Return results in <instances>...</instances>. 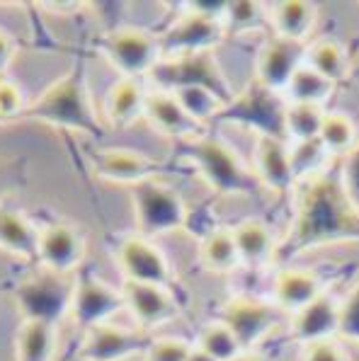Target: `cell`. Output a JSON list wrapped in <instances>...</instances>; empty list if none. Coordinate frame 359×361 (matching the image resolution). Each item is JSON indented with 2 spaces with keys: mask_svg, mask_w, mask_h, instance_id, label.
Masks as SVG:
<instances>
[{
  "mask_svg": "<svg viewBox=\"0 0 359 361\" xmlns=\"http://www.w3.org/2000/svg\"><path fill=\"white\" fill-rule=\"evenodd\" d=\"M117 264L124 276V281H134V284H151L163 286L175 291V276L173 267H170L168 257L163 255L156 243L148 240L143 235H129L119 243L117 247Z\"/></svg>",
  "mask_w": 359,
  "mask_h": 361,
  "instance_id": "obj_11",
  "label": "cell"
},
{
  "mask_svg": "<svg viewBox=\"0 0 359 361\" xmlns=\"http://www.w3.org/2000/svg\"><path fill=\"white\" fill-rule=\"evenodd\" d=\"M226 35H252L269 27V10L262 3H229L226 10Z\"/></svg>",
  "mask_w": 359,
  "mask_h": 361,
  "instance_id": "obj_32",
  "label": "cell"
},
{
  "mask_svg": "<svg viewBox=\"0 0 359 361\" xmlns=\"http://www.w3.org/2000/svg\"><path fill=\"white\" fill-rule=\"evenodd\" d=\"M255 175L267 192L286 197L296 190L289 160V143L279 138H255Z\"/></svg>",
  "mask_w": 359,
  "mask_h": 361,
  "instance_id": "obj_20",
  "label": "cell"
},
{
  "mask_svg": "<svg viewBox=\"0 0 359 361\" xmlns=\"http://www.w3.org/2000/svg\"><path fill=\"white\" fill-rule=\"evenodd\" d=\"M219 124H236L252 131L255 138H286V99L260 80H250L221 109Z\"/></svg>",
  "mask_w": 359,
  "mask_h": 361,
  "instance_id": "obj_4",
  "label": "cell"
},
{
  "mask_svg": "<svg viewBox=\"0 0 359 361\" xmlns=\"http://www.w3.org/2000/svg\"><path fill=\"white\" fill-rule=\"evenodd\" d=\"M335 243H359V211L342 192L338 168H330L299 187L294 219L279 240L274 264L284 269L301 255Z\"/></svg>",
  "mask_w": 359,
  "mask_h": 361,
  "instance_id": "obj_1",
  "label": "cell"
},
{
  "mask_svg": "<svg viewBox=\"0 0 359 361\" xmlns=\"http://www.w3.org/2000/svg\"><path fill=\"white\" fill-rule=\"evenodd\" d=\"M306 49L308 44L303 42H291V39H281L277 35L269 37L257 51L255 80L284 95L291 78L306 63Z\"/></svg>",
  "mask_w": 359,
  "mask_h": 361,
  "instance_id": "obj_14",
  "label": "cell"
},
{
  "mask_svg": "<svg viewBox=\"0 0 359 361\" xmlns=\"http://www.w3.org/2000/svg\"><path fill=\"white\" fill-rule=\"evenodd\" d=\"M226 39V25L219 20H209L182 5V15L163 35H158L163 59L187 56V54L214 51Z\"/></svg>",
  "mask_w": 359,
  "mask_h": 361,
  "instance_id": "obj_10",
  "label": "cell"
},
{
  "mask_svg": "<svg viewBox=\"0 0 359 361\" xmlns=\"http://www.w3.org/2000/svg\"><path fill=\"white\" fill-rule=\"evenodd\" d=\"M269 27L281 39L306 44L318 20V10L306 0H284V3H269Z\"/></svg>",
  "mask_w": 359,
  "mask_h": 361,
  "instance_id": "obj_24",
  "label": "cell"
},
{
  "mask_svg": "<svg viewBox=\"0 0 359 361\" xmlns=\"http://www.w3.org/2000/svg\"><path fill=\"white\" fill-rule=\"evenodd\" d=\"M151 342L146 330L104 323L83 332L78 357L80 361H124L134 354H146Z\"/></svg>",
  "mask_w": 359,
  "mask_h": 361,
  "instance_id": "obj_13",
  "label": "cell"
},
{
  "mask_svg": "<svg viewBox=\"0 0 359 361\" xmlns=\"http://www.w3.org/2000/svg\"><path fill=\"white\" fill-rule=\"evenodd\" d=\"M200 262L204 269L217 271V274H226L233 271L241 264L238 247H236L233 233L231 228H214L200 240Z\"/></svg>",
  "mask_w": 359,
  "mask_h": 361,
  "instance_id": "obj_27",
  "label": "cell"
},
{
  "mask_svg": "<svg viewBox=\"0 0 359 361\" xmlns=\"http://www.w3.org/2000/svg\"><path fill=\"white\" fill-rule=\"evenodd\" d=\"M92 170L100 180L114 182V185L136 187L141 182L156 180L160 165L141 151L131 148H104L92 155Z\"/></svg>",
  "mask_w": 359,
  "mask_h": 361,
  "instance_id": "obj_17",
  "label": "cell"
},
{
  "mask_svg": "<svg viewBox=\"0 0 359 361\" xmlns=\"http://www.w3.org/2000/svg\"><path fill=\"white\" fill-rule=\"evenodd\" d=\"M73 284L75 281H68L66 276L42 269L39 274L30 276L18 286L15 301L25 320H44V323L56 325L71 310Z\"/></svg>",
  "mask_w": 359,
  "mask_h": 361,
  "instance_id": "obj_8",
  "label": "cell"
},
{
  "mask_svg": "<svg viewBox=\"0 0 359 361\" xmlns=\"http://www.w3.org/2000/svg\"><path fill=\"white\" fill-rule=\"evenodd\" d=\"M187 361H217V359H214V357H209V354H204L202 352V349H192V354H190V359H187Z\"/></svg>",
  "mask_w": 359,
  "mask_h": 361,
  "instance_id": "obj_43",
  "label": "cell"
},
{
  "mask_svg": "<svg viewBox=\"0 0 359 361\" xmlns=\"http://www.w3.org/2000/svg\"><path fill=\"white\" fill-rule=\"evenodd\" d=\"M195 347L202 349L204 354H209V357H214L217 361H231L243 352L238 340H236V335L221 323V320L202 327L200 335H197Z\"/></svg>",
  "mask_w": 359,
  "mask_h": 361,
  "instance_id": "obj_34",
  "label": "cell"
},
{
  "mask_svg": "<svg viewBox=\"0 0 359 361\" xmlns=\"http://www.w3.org/2000/svg\"><path fill=\"white\" fill-rule=\"evenodd\" d=\"M231 233H233V240L236 247H238V257L243 267L257 269V267L274 262L279 243L274 240V233L264 221L245 219L241 224H236Z\"/></svg>",
  "mask_w": 359,
  "mask_h": 361,
  "instance_id": "obj_22",
  "label": "cell"
},
{
  "mask_svg": "<svg viewBox=\"0 0 359 361\" xmlns=\"http://www.w3.org/2000/svg\"><path fill=\"white\" fill-rule=\"evenodd\" d=\"M306 66L328 78L330 82H342L350 75V56L333 39H318V42L308 44Z\"/></svg>",
  "mask_w": 359,
  "mask_h": 361,
  "instance_id": "obj_28",
  "label": "cell"
},
{
  "mask_svg": "<svg viewBox=\"0 0 359 361\" xmlns=\"http://www.w3.org/2000/svg\"><path fill=\"white\" fill-rule=\"evenodd\" d=\"M119 310H126L121 288L109 286L107 281L92 274H83L75 279L68 315L78 330L87 332L97 325L112 323V318Z\"/></svg>",
  "mask_w": 359,
  "mask_h": 361,
  "instance_id": "obj_9",
  "label": "cell"
},
{
  "mask_svg": "<svg viewBox=\"0 0 359 361\" xmlns=\"http://www.w3.org/2000/svg\"><path fill=\"white\" fill-rule=\"evenodd\" d=\"M121 293H124L126 310L141 330H153L180 315V303L175 291L163 286L151 284H134V281H124L121 284Z\"/></svg>",
  "mask_w": 359,
  "mask_h": 361,
  "instance_id": "obj_16",
  "label": "cell"
},
{
  "mask_svg": "<svg viewBox=\"0 0 359 361\" xmlns=\"http://www.w3.org/2000/svg\"><path fill=\"white\" fill-rule=\"evenodd\" d=\"M350 357H352V361H359V347H357V352H352L350 349Z\"/></svg>",
  "mask_w": 359,
  "mask_h": 361,
  "instance_id": "obj_44",
  "label": "cell"
},
{
  "mask_svg": "<svg viewBox=\"0 0 359 361\" xmlns=\"http://www.w3.org/2000/svg\"><path fill=\"white\" fill-rule=\"evenodd\" d=\"M338 337L359 347V279L350 288L345 301H340V330Z\"/></svg>",
  "mask_w": 359,
  "mask_h": 361,
  "instance_id": "obj_36",
  "label": "cell"
},
{
  "mask_svg": "<svg viewBox=\"0 0 359 361\" xmlns=\"http://www.w3.org/2000/svg\"><path fill=\"white\" fill-rule=\"evenodd\" d=\"M325 114L328 112L323 107L286 102V138L289 141H313V138H318Z\"/></svg>",
  "mask_w": 359,
  "mask_h": 361,
  "instance_id": "obj_33",
  "label": "cell"
},
{
  "mask_svg": "<svg viewBox=\"0 0 359 361\" xmlns=\"http://www.w3.org/2000/svg\"><path fill=\"white\" fill-rule=\"evenodd\" d=\"M146 97L148 92L143 90L141 80L136 78H119L112 82L104 97V119L114 129H124L139 121L146 112Z\"/></svg>",
  "mask_w": 359,
  "mask_h": 361,
  "instance_id": "obj_23",
  "label": "cell"
},
{
  "mask_svg": "<svg viewBox=\"0 0 359 361\" xmlns=\"http://www.w3.org/2000/svg\"><path fill=\"white\" fill-rule=\"evenodd\" d=\"M83 257H85V240L73 226L49 224L39 231L37 262L42 264V269L68 276L80 267Z\"/></svg>",
  "mask_w": 359,
  "mask_h": 361,
  "instance_id": "obj_15",
  "label": "cell"
},
{
  "mask_svg": "<svg viewBox=\"0 0 359 361\" xmlns=\"http://www.w3.org/2000/svg\"><path fill=\"white\" fill-rule=\"evenodd\" d=\"M27 119H37L51 124L56 129L85 133V136H104V124L92 107L83 68H71L66 75L54 80L47 90L39 92L25 109Z\"/></svg>",
  "mask_w": 359,
  "mask_h": 361,
  "instance_id": "obj_3",
  "label": "cell"
},
{
  "mask_svg": "<svg viewBox=\"0 0 359 361\" xmlns=\"http://www.w3.org/2000/svg\"><path fill=\"white\" fill-rule=\"evenodd\" d=\"M195 344L180 337H158L143 354V361H187Z\"/></svg>",
  "mask_w": 359,
  "mask_h": 361,
  "instance_id": "obj_37",
  "label": "cell"
},
{
  "mask_svg": "<svg viewBox=\"0 0 359 361\" xmlns=\"http://www.w3.org/2000/svg\"><path fill=\"white\" fill-rule=\"evenodd\" d=\"M143 119H146L158 133L173 138L175 143L202 136L204 129H207V126H202L200 121L192 119V116L185 112V107L180 104V99L168 90L148 92Z\"/></svg>",
  "mask_w": 359,
  "mask_h": 361,
  "instance_id": "obj_19",
  "label": "cell"
},
{
  "mask_svg": "<svg viewBox=\"0 0 359 361\" xmlns=\"http://www.w3.org/2000/svg\"><path fill=\"white\" fill-rule=\"evenodd\" d=\"M325 293L323 279L311 269H299V267H284L274 276L272 296L274 305L279 310H289L291 315L313 303L318 296Z\"/></svg>",
  "mask_w": 359,
  "mask_h": 361,
  "instance_id": "obj_21",
  "label": "cell"
},
{
  "mask_svg": "<svg viewBox=\"0 0 359 361\" xmlns=\"http://www.w3.org/2000/svg\"><path fill=\"white\" fill-rule=\"evenodd\" d=\"M148 78L156 82L158 90L175 92L182 90V87H204V90L214 92L224 104H229L236 97V90L221 71L214 51L160 59V63Z\"/></svg>",
  "mask_w": 359,
  "mask_h": 361,
  "instance_id": "obj_6",
  "label": "cell"
},
{
  "mask_svg": "<svg viewBox=\"0 0 359 361\" xmlns=\"http://www.w3.org/2000/svg\"><path fill=\"white\" fill-rule=\"evenodd\" d=\"M39 231L22 211L0 207V250L22 259H37Z\"/></svg>",
  "mask_w": 359,
  "mask_h": 361,
  "instance_id": "obj_25",
  "label": "cell"
},
{
  "mask_svg": "<svg viewBox=\"0 0 359 361\" xmlns=\"http://www.w3.org/2000/svg\"><path fill=\"white\" fill-rule=\"evenodd\" d=\"M219 320L236 335L243 352H255V347L279 323V308L255 296H233L221 305Z\"/></svg>",
  "mask_w": 359,
  "mask_h": 361,
  "instance_id": "obj_12",
  "label": "cell"
},
{
  "mask_svg": "<svg viewBox=\"0 0 359 361\" xmlns=\"http://www.w3.org/2000/svg\"><path fill=\"white\" fill-rule=\"evenodd\" d=\"M25 109H27V102L18 82L10 80L8 75L0 78V121L25 116Z\"/></svg>",
  "mask_w": 359,
  "mask_h": 361,
  "instance_id": "obj_39",
  "label": "cell"
},
{
  "mask_svg": "<svg viewBox=\"0 0 359 361\" xmlns=\"http://www.w3.org/2000/svg\"><path fill=\"white\" fill-rule=\"evenodd\" d=\"M231 361H267L262 357V354H257V352H241L238 357H233Z\"/></svg>",
  "mask_w": 359,
  "mask_h": 361,
  "instance_id": "obj_42",
  "label": "cell"
},
{
  "mask_svg": "<svg viewBox=\"0 0 359 361\" xmlns=\"http://www.w3.org/2000/svg\"><path fill=\"white\" fill-rule=\"evenodd\" d=\"M289 160H291V172H294L296 187H301L303 182L313 180V177L330 170V153L325 151L318 138H313V141H291Z\"/></svg>",
  "mask_w": 359,
  "mask_h": 361,
  "instance_id": "obj_30",
  "label": "cell"
},
{
  "mask_svg": "<svg viewBox=\"0 0 359 361\" xmlns=\"http://www.w3.org/2000/svg\"><path fill=\"white\" fill-rule=\"evenodd\" d=\"M340 330V301L330 291L318 296L313 303L291 315L289 335L301 347L316 342H328Z\"/></svg>",
  "mask_w": 359,
  "mask_h": 361,
  "instance_id": "obj_18",
  "label": "cell"
},
{
  "mask_svg": "<svg viewBox=\"0 0 359 361\" xmlns=\"http://www.w3.org/2000/svg\"><path fill=\"white\" fill-rule=\"evenodd\" d=\"M131 209L139 235L160 238L185 228L190 224V209L178 190L158 180H148L131 187Z\"/></svg>",
  "mask_w": 359,
  "mask_h": 361,
  "instance_id": "obj_5",
  "label": "cell"
},
{
  "mask_svg": "<svg viewBox=\"0 0 359 361\" xmlns=\"http://www.w3.org/2000/svg\"><path fill=\"white\" fill-rule=\"evenodd\" d=\"M180 158L190 163L207 182V187L219 197H248L262 199L264 187L257 180L255 170H250L236 148L219 136L202 133L197 138L178 143Z\"/></svg>",
  "mask_w": 359,
  "mask_h": 361,
  "instance_id": "obj_2",
  "label": "cell"
},
{
  "mask_svg": "<svg viewBox=\"0 0 359 361\" xmlns=\"http://www.w3.org/2000/svg\"><path fill=\"white\" fill-rule=\"evenodd\" d=\"M299 361H352V357L347 347L328 340V342H316L303 347Z\"/></svg>",
  "mask_w": 359,
  "mask_h": 361,
  "instance_id": "obj_40",
  "label": "cell"
},
{
  "mask_svg": "<svg viewBox=\"0 0 359 361\" xmlns=\"http://www.w3.org/2000/svg\"><path fill=\"white\" fill-rule=\"evenodd\" d=\"M56 354V325L22 320L15 335V361H51Z\"/></svg>",
  "mask_w": 359,
  "mask_h": 361,
  "instance_id": "obj_26",
  "label": "cell"
},
{
  "mask_svg": "<svg viewBox=\"0 0 359 361\" xmlns=\"http://www.w3.org/2000/svg\"><path fill=\"white\" fill-rule=\"evenodd\" d=\"M335 90V82H330L328 78L316 73L313 68H308L306 63L296 71V75L291 78V82L284 90V99L289 104H313V107H323L330 99Z\"/></svg>",
  "mask_w": 359,
  "mask_h": 361,
  "instance_id": "obj_29",
  "label": "cell"
},
{
  "mask_svg": "<svg viewBox=\"0 0 359 361\" xmlns=\"http://www.w3.org/2000/svg\"><path fill=\"white\" fill-rule=\"evenodd\" d=\"M340 185L342 192L347 194L350 204L359 211V143L352 148V153H347L338 165Z\"/></svg>",
  "mask_w": 359,
  "mask_h": 361,
  "instance_id": "obj_38",
  "label": "cell"
},
{
  "mask_svg": "<svg viewBox=\"0 0 359 361\" xmlns=\"http://www.w3.org/2000/svg\"><path fill=\"white\" fill-rule=\"evenodd\" d=\"M173 95L180 99L185 112L195 121H200L202 126H207L209 121H217L221 109L226 107L214 92L204 90V87H182V90H175Z\"/></svg>",
  "mask_w": 359,
  "mask_h": 361,
  "instance_id": "obj_35",
  "label": "cell"
},
{
  "mask_svg": "<svg viewBox=\"0 0 359 361\" xmlns=\"http://www.w3.org/2000/svg\"><path fill=\"white\" fill-rule=\"evenodd\" d=\"M97 49L121 78H136V80L141 75H151L163 59L158 37L139 27H117L107 32L97 42Z\"/></svg>",
  "mask_w": 359,
  "mask_h": 361,
  "instance_id": "obj_7",
  "label": "cell"
},
{
  "mask_svg": "<svg viewBox=\"0 0 359 361\" xmlns=\"http://www.w3.org/2000/svg\"><path fill=\"white\" fill-rule=\"evenodd\" d=\"M15 51H18V44H15V37L10 35L8 30L0 27V78H5L10 63L15 59Z\"/></svg>",
  "mask_w": 359,
  "mask_h": 361,
  "instance_id": "obj_41",
  "label": "cell"
},
{
  "mask_svg": "<svg viewBox=\"0 0 359 361\" xmlns=\"http://www.w3.org/2000/svg\"><path fill=\"white\" fill-rule=\"evenodd\" d=\"M318 141L323 143V148L330 153V158H345L347 153H352V148L359 143V133L355 121L342 112H328L320 126Z\"/></svg>",
  "mask_w": 359,
  "mask_h": 361,
  "instance_id": "obj_31",
  "label": "cell"
}]
</instances>
